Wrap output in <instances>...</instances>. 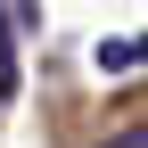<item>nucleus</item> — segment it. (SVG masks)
Wrapping results in <instances>:
<instances>
[{
  "label": "nucleus",
  "instance_id": "1",
  "mask_svg": "<svg viewBox=\"0 0 148 148\" xmlns=\"http://www.w3.org/2000/svg\"><path fill=\"white\" fill-rule=\"evenodd\" d=\"M90 58H99V74H123V66H140V58H148V33H123V41H99Z\"/></svg>",
  "mask_w": 148,
  "mask_h": 148
},
{
  "label": "nucleus",
  "instance_id": "2",
  "mask_svg": "<svg viewBox=\"0 0 148 148\" xmlns=\"http://www.w3.org/2000/svg\"><path fill=\"white\" fill-rule=\"evenodd\" d=\"M16 25H25V16L0 8V99H16Z\"/></svg>",
  "mask_w": 148,
  "mask_h": 148
},
{
  "label": "nucleus",
  "instance_id": "3",
  "mask_svg": "<svg viewBox=\"0 0 148 148\" xmlns=\"http://www.w3.org/2000/svg\"><path fill=\"white\" fill-rule=\"evenodd\" d=\"M99 148H148V123H123L115 140H99Z\"/></svg>",
  "mask_w": 148,
  "mask_h": 148
}]
</instances>
